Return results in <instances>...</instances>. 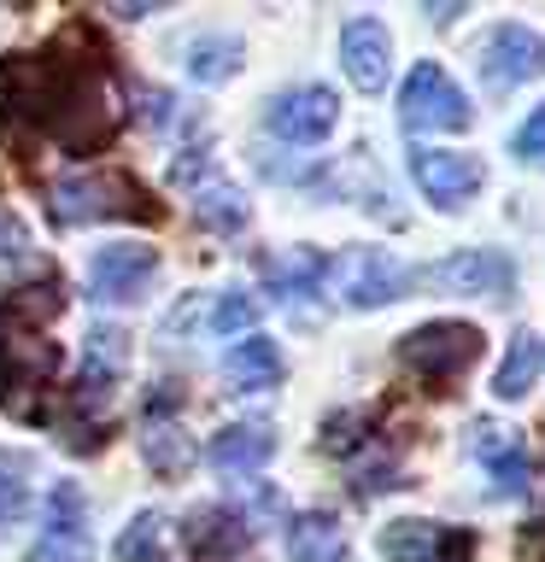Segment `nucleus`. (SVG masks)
I'll use <instances>...</instances> for the list:
<instances>
[{
    "label": "nucleus",
    "mask_w": 545,
    "mask_h": 562,
    "mask_svg": "<svg viewBox=\"0 0 545 562\" xmlns=\"http://www.w3.org/2000/svg\"><path fill=\"white\" fill-rule=\"evenodd\" d=\"M475 77H481L492 94L545 77V35L527 30V24H492L481 35V47H475Z\"/></svg>",
    "instance_id": "8"
},
{
    "label": "nucleus",
    "mask_w": 545,
    "mask_h": 562,
    "mask_svg": "<svg viewBox=\"0 0 545 562\" xmlns=\"http://www.w3.org/2000/svg\"><path fill=\"white\" fill-rule=\"evenodd\" d=\"M516 551H522V562H545V521H534V527H522Z\"/></svg>",
    "instance_id": "31"
},
{
    "label": "nucleus",
    "mask_w": 545,
    "mask_h": 562,
    "mask_svg": "<svg viewBox=\"0 0 545 562\" xmlns=\"http://www.w3.org/2000/svg\"><path fill=\"white\" fill-rule=\"evenodd\" d=\"M182 539L200 557H235V551H246V544L258 539V527H253V516H241V509H229V504H200L188 516Z\"/></svg>",
    "instance_id": "19"
},
{
    "label": "nucleus",
    "mask_w": 545,
    "mask_h": 562,
    "mask_svg": "<svg viewBox=\"0 0 545 562\" xmlns=\"http://www.w3.org/2000/svg\"><path fill=\"white\" fill-rule=\"evenodd\" d=\"M276 457V428L270 422H229L205 439V463L218 474H253Z\"/></svg>",
    "instance_id": "17"
},
{
    "label": "nucleus",
    "mask_w": 545,
    "mask_h": 562,
    "mask_svg": "<svg viewBox=\"0 0 545 562\" xmlns=\"http://www.w3.org/2000/svg\"><path fill=\"white\" fill-rule=\"evenodd\" d=\"M141 117H147V123H170V94H165V88H141Z\"/></svg>",
    "instance_id": "29"
},
{
    "label": "nucleus",
    "mask_w": 545,
    "mask_h": 562,
    "mask_svg": "<svg viewBox=\"0 0 545 562\" xmlns=\"http://www.w3.org/2000/svg\"><path fill=\"white\" fill-rule=\"evenodd\" d=\"M288 562H352L341 516H329V509H299L288 521Z\"/></svg>",
    "instance_id": "21"
},
{
    "label": "nucleus",
    "mask_w": 545,
    "mask_h": 562,
    "mask_svg": "<svg viewBox=\"0 0 545 562\" xmlns=\"http://www.w3.org/2000/svg\"><path fill=\"white\" fill-rule=\"evenodd\" d=\"M153 276H158V252L153 246H135V240L100 246V252L88 258V293H94L100 305H135V299L153 288Z\"/></svg>",
    "instance_id": "11"
},
{
    "label": "nucleus",
    "mask_w": 545,
    "mask_h": 562,
    "mask_svg": "<svg viewBox=\"0 0 545 562\" xmlns=\"http://www.w3.org/2000/svg\"><path fill=\"white\" fill-rule=\"evenodd\" d=\"M65 316V281L42 276L0 305V411L18 422H53L59 398V340L47 323Z\"/></svg>",
    "instance_id": "2"
},
{
    "label": "nucleus",
    "mask_w": 545,
    "mask_h": 562,
    "mask_svg": "<svg viewBox=\"0 0 545 562\" xmlns=\"http://www.w3.org/2000/svg\"><path fill=\"white\" fill-rule=\"evenodd\" d=\"M24 240H30V228L12 211H0V252H24Z\"/></svg>",
    "instance_id": "30"
},
{
    "label": "nucleus",
    "mask_w": 545,
    "mask_h": 562,
    "mask_svg": "<svg viewBox=\"0 0 545 562\" xmlns=\"http://www.w3.org/2000/svg\"><path fill=\"white\" fill-rule=\"evenodd\" d=\"M158 551H165V516H153V509H141V516L118 533V544H112L118 562H153Z\"/></svg>",
    "instance_id": "27"
},
{
    "label": "nucleus",
    "mask_w": 545,
    "mask_h": 562,
    "mask_svg": "<svg viewBox=\"0 0 545 562\" xmlns=\"http://www.w3.org/2000/svg\"><path fill=\"white\" fill-rule=\"evenodd\" d=\"M130 369V334L123 328H94L77 369V386H70V422H105L118 398V381Z\"/></svg>",
    "instance_id": "7"
},
{
    "label": "nucleus",
    "mask_w": 545,
    "mask_h": 562,
    "mask_svg": "<svg viewBox=\"0 0 545 562\" xmlns=\"http://www.w3.org/2000/svg\"><path fill=\"white\" fill-rule=\"evenodd\" d=\"M422 12H429L434 24H457V12H469V7H457V0H452V7H422Z\"/></svg>",
    "instance_id": "32"
},
{
    "label": "nucleus",
    "mask_w": 545,
    "mask_h": 562,
    "mask_svg": "<svg viewBox=\"0 0 545 562\" xmlns=\"http://www.w3.org/2000/svg\"><path fill=\"white\" fill-rule=\"evenodd\" d=\"M241 42H229V35H200V42L188 47V70H193V82H229L241 70Z\"/></svg>",
    "instance_id": "26"
},
{
    "label": "nucleus",
    "mask_w": 545,
    "mask_h": 562,
    "mask_svg": "<svg viewBox=\"0 0 545 562\" xmlns=\"http://www.w3.org/2000/svg\"><path fill=\"white\" fill-rule=\"evenodd\" d=\"M399 117H404V130H416V135H457V130H469V123H475L469 94L452 82V70L434 65V59L416 65L411 77H404Z\"/></svg>",
    "instance_id": "6"
},
{
    "label": "nucleus",
    "mask_w": 545,
    "mask_h": 562,
    "mask_svg": "<svg viewBox=\"0 0 545 562\" xmlns=\"http://www.w3.org/2000/svg\"><path fill=\"white\" fill-rule=\"evenodd\" d=\"M246 193L235 182H223V176H205L200 188H193V223L211 228V235H241L246 228Z\"/></svg>",
    "instance_id": "23"
},
{
    "label": "nucleus",
    "mask_w": 545,
    "mask_h": 562,
    "mask_svg": "<svg viewBox=\"0 0 545 562\" xmlns=\"http://www.w3.org/2000/svg\"><path fill=\"white\" fill-rule=\"evenodd\" d=\"M481 358V328L475 323H422L399 340V369L411 381H422L429 393H452L457 381L475 369Z\"/></svg>",
    "instance_id": "4"
},
{
    "label": "nucleus",
    "mask_w": 545,
    "mask_h": 562,
    "mask_svg": "<svg viewBox=\"0 0 545 562\" xmlns=\"http://www.w3.org/2000/svg\"><path fill=\"white\" fill-rule=\"evenodd\" d=\"M540 375H545V334L522 328L504 351L499 375H492V393H499L504 404H516V398H527V386H540Z\"/></svg>",
    "instance_id": "22"
},
{
    "label": "nucleus",
    "mask_w": 545,
    "mask_h": 562,
    "mask_svg": "<svg viewBox=\"0 0 545 562\" xmlns=\"http://www.w3.org/2000/svg\"><path fill=\"white\" fill-rule=\"evenodd\" d=\"M281 369H288V363H281V346L264 340V334H246V340L229 346L223 381H229V393H276Z\"/></svg>",
    "instance_id": "20"
},
{
    "label": "nucleus",
    "mask_w": 545,
    "mask_h": 562,
    "mask_svg": "<svg viewBox=\"0 0 545 562\" xmlns=\"http://www.w3.org/2000/svg\"><path fill=\"white\" fill-rule=\"evenodd\" d=\"M53 228H82V223H158L165 205L135 182L130 170H88L53 188L47 200Z\"/></svg>",
    "instance_id": "3"
},
{
    "label": "nucleus",
    "mask_w": 545,
    "mask_h": 562,
    "mask_svg": "<svg viewBox=\"0 0 545 562\" xmlns=\"http://www.w3.org/2000/svg\"><path fill=\"white\" fill-rule=\"evenodd\" d=\"M341 70L352 88L364 94H381L387 88V70H393V35H387L381 18H352L341 30Z\"/></svg>",
    "instance_id": "16"
},
{
    "label": "nucleus",
    "mask_w": 545,
    "mask_h": 562,
    "mask_svg": "<svg viewBox=\"0 0 545 562\" xmlns=\"http://www.w3.org/2000/svg\"><path fill=\"white\" fill-rule=\"evenodd\" d=\"M30 474H35V457L30 451L0 446V533H7L12 521H24V509H30Z\"/></svg>",
    "instance_id": "25"
},
{
    "label": "nucleus",
    "mask_w": 545,
    "mask_h": 562,
    "mask_svg": "<svg viewBox=\"0 0 545 562\" xmlns=\"http://www.w3.org/2000/svg\"><path fill=\"white\" fill-rule=\"evenodd\" d=\"M82 42V24L53 35L42 53L0 59V135L30 158V147H59L70 158L105 153L118 135V105L105 88V53Z\"/></svg>",
    "instance_id": "1"
},
{
    "label": "nucleus",
    "mask_w": 545,
    "mask_h": 562,
    "mask_svg": "<svg viewBox=\"0 0 545 562\" xmlns=\"http://www.w3.org/2000/svg\"><path fill=\"white\" fill-rule=\"evenodd\" d=\"M411 176L422 188V200H434L440 211H464L481 193L487 170L469 153H440V147H411Z\"/></svg>",
    "instance_id": "13"
},
{
    "label": "nucleus",
    "mask_w": 545,
    "mask_h": 562,
    "mask_svg": "<svg viewBox=\"0 0 545 562\" xmlns=\"http://www.w3.org/2000/svg\"><path fill=\"white\" fill-rule=\"evenodd\" d=\"M323 252L316 246H293V252H281V258H264V288L270 293H281L293 305V299H305V293H316L323 288Z\"/></svg>",
    "instance_id": "24"
},
{
    "label": "nucleus",
    "mask_w": 545,
    "mask_h": 562,
    "mask_svg": "<svg viewBox=\"0 0 545 562\" xmlns=\"http://www.w3.org/2000/svg\"><path fill=\"white\" fill-rule=\"evenodd\" d=\"M270 135L281 140H293V147H316V140H329L334 135V123H341V100H334V88H288V94H276L270 100Z\"/></svg>",
    "instance_id": "14"
},
{
    "label": "nucleus",
    "mask_w": 545,
    "mask_h": 562,
    "mask_svg": "<svg viewBox=\"0 0 545 562\" xmlns=\"http://www.w3.org/2000/svg\"><path fill=\"white\" fill-rule=\"evenodd\" d=\"M323 288L341 299L346 311H381L411 293V263H399L381 246H346L341 258L323 263Z\"/></svg>",
    "instance_id": "5"
},
{
    "label": "nucleus",
    "mask_w": 545,
    "mask_h": 562,
    "mask_svg": "<svg viewBox=\"0 0 545 562\" xmlns=\"http://www.w3.org/2000/svg\"><path fill=\"white\" fill-rule=\"evenodd\" d=\"M510 147H516L522 165L545 170V105H540V112H527V123H522L516 135H510Z\"/></svg>",
    "instance_id": "28"
},
{
    "label": "nucleus",
    "mask_w": 545,
    "mask_h": 562,
    "mask_svg": "<svg viewBox=\"0 0 545 562\" xmlns=\"http://www.w3.org/2000/svg\"><path fill=\"white\" fill-rule=\"evenodd\" d=\"M24 562H94V533H88V509H82L77 481H59L47 492L42 539L30 544Z\"/></svg>",
    "instance_id": "9"
},
{
    "label": "nucleus",
    "mask_w": 545,
    "mask_h": 562,
    "mask_svg": "<svg viewBox=\"0 0 545 562\" xmlns=\"http://www.w3.org/2000/svg\"><path fill=\"white\" fill-rule=\"evenodd\" d=\"M510 281H516V270H510L504 252H481V246H469V252H452L429 263V270H411V288H440V293H492L504 299Z\"/></svg>",
    "instance_id": "12"
},
{
    "label": "nucleus",
    "mask_w": 545,
    "mask_h": 562,
    "mask_svg": "<svg viewBox=\"0 0 545 562\" xmlns=\"http://www.w3.org/2000/svg\"><path fill=\"white\" fill-rule=\"evenodd\" d=\"M381 557L387 562H469L475 557V533L452 521H422V516H399L381 527Z\"/></svg>",
    "instance_id": "10"
},
{
    "label": "nucleus",
    "mask_w": 545,
    "mask_h": 562,
    "mask_svg": "<svg viewBox=\"0 0 545 562\" xmlns=\"http://www.w3.org/2000/svg\"><path fill=\"white\" fill-rule=\"evenodd\" d=\"M176 404H182V393H176V381H158L147 393V463L158 474H182L193 446L182 439V428H176Z\"/></svg>",
    "instance_id": "18"
},
{
    "label": "nucleus",
    "mask_w": 545,
    "mask_h": 562,
    "mask_svg": "<svg viewBox=\"0 0 545 562\" xmlns=\"http://www.w3.org/2000/svg\"><path fill=\"white\" fill-rule=\"evenodd\" d=\"M469 451L481 457V469L492 474V492H499V498H527V486H534V457H527V446L516 439V428H504V422H475Z\"/></svg>",
    "instance_id": "15"
}]
</instances>
